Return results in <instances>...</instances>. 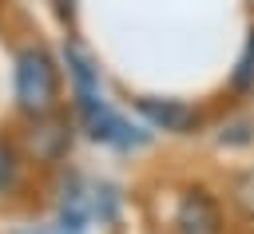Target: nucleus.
Segmentation results:
<instances>
[{"mask_svg":"<svg viewBox=\"0 0 254 234\" xmlns=\"http://www.w3.org/2000/svg\"><path fill=\"white\" fill-rule=\"evenodd\" d=\"M67 67H71V79H75V95H79V103H91V99H99V83H95V67H91V59L71 44L67 52Z\"/></svg>","mask_w":254,"mask_h":234,"instance_id":"5","label":"nucleus"},{"mask_svg":"<svg viewBox=\"0 0 254 234\" xmlns=\"http://www.w3.org/2000/svg\"><path fill=\"white\" fill-rule=\"evenodd\" d=\"M234 202H238V210L246 218H254V167L234 178Z\"/></svg>","mask_w":254,"mask_h":234,"instance_id":"6","label":"nucleus"},{"mask_svg":"<svg viewBox=\"0 0 254 234\" xmlns=\"http://www.w3.org/2000/svg\"><path fill=\"white\" fill-rule=\"evenodd\" d=\"M254 83V32H250V40H246V52H242V59H238V71H234V87H250Z\"/></svg>","mask_w":254,"mask_h":234,"instance_id":"7","label":"nucleus"},{"mask_svg":"<svg viewBox=\"0 0 254 234\" xmlns=\"http://www.w3.org/2000/svg\"><path fill=\"white\" fill-rule=\"evenodd\" d=\"M175 226H179V234H218V230H222V218H218L214 198L202 194V190H190V194L179 202Z\"/></svg>","mask_w":254,"mask_h":234,"instance_id":"3","label":"nucleus"},{"mask_svg":"<svg viewBox=\"0 0 254 234\" xmlns=\"http://www.w3.org/2000/svg\"><path fill=\"white\" fill-rule=\"evenodd\" d=\"M56 234H79V230H71V226H64V230H56Z\"/></svg>","mask_w":254,"mask_h":234,"instance_id":"9","label":"nucleus"},{"mask_svg":"<svg viewBox=\"0 0 254 234\" xmlns=\"http://www.w3.org/2000/svg\"><path fill=\"white\" fill-rule=\"evenodd\" d=\"M83 107V119H87V131L103 143H115V147H139L147 143V135L139 127H131L123 115H115L103 99H91V103H79Z\"/></svg>","mask_w":254,"mask_h":234,"instance_id":"2","label":"nucleus"},{"mask_svg":"<svg viewBox=\"0 0 254 234\" xmlns=\"http://www.w3.org/2000/svg\"><path fill=\"white\" fill-rule=\"evenodd\" d=\"M56 99V67L44 52L28 48L16 59V103L28 115H44Z\"/></svg>","mask_w":254,"mask_h":234,"instance_id":"1","label":"nucleus"},{"mask_svg":"<svg viewBox=\"0 0 254 234\" xmlns=\"http://www.w3.org/2000/svg\"><path fill=\"white\" fill-rule=\"evenodd\" d=\"M12 178H16V159H12V151L0 143V190L12 186Z\"/></svg>","mask_w":254,"mask_h":234,"instance_id":"8","label":"nucleus"},{"mask_svg":"<svg viewBox=\"0 0 254 234\" xmlns=\"http://www.w3.org/2000/svg\"><path fill=\"white\" fill-rule=\"evenodd\" d=\"M139 111L155 123V127H163V131H183V127H190V107H183V103H175V99H139Z\"/></svg>","mask_w":254,"mask_h":234,"instance_id":"4","label":"nucleus"}]
</instances>
